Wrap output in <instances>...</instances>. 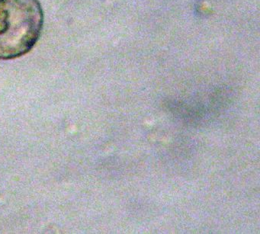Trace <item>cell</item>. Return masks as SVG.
<instances>
[{"instance_id": "6da1fadb", "label": "cell", "mask_w": 260, "mask_h": 234, "mask_svg": "<svg viewBox=\"0 0 260 234\" xmlns=\"http://www.w3.org/2000/svg\"><path fill=\"white\" fill-rule=\"evenodd\" d=\"M43 25L39 0H0V60L28 54L37 44Z\"/></svg>"}]
</instances>
